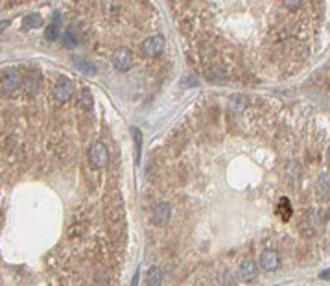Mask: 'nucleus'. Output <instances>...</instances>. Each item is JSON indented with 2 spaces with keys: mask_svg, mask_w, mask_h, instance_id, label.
<instances>
[{
  "mask_svg": "<svg viewBox=\"0 0 330 286\" xmlns=\"http://www.w3.org/2000/svg\"><path fill=\"white\" fill-rule=\"evenodd\" d=\"M22 85V76L17 68H6L0 76V89L6 94H13Z\"/></svg>",
  "mask_w": 330,
  "mask_h": 286,
  "instance_id": "f257e3e1",
  "label": "nucleus"
},
{
  "mask_svg": "<svg viewBox=\"0 0 330 286\" xmlns=\"http://www.w3.org/2000/svg\"><path fill=\"white\" fill-rule=\"evenodd\" d=\"M107 159H109V152H107V146L104 142H94L89 150V163L93 168H102V166L107 165Z\"/></svg>",
  "mask_w": 330,
  "mask_h": 286,
  "instance_id": "f03ea898",
  "label": "nucleus"
},
{
  "mask_svg": "<svg viewBox=\"0 0 330 286\" xmlns=\"http://www.w3.org/2000/svg\"><path fill=\"white\" fill-rule=\"evenodd\" d=\"M164 37L159 35V33H155L151 37H148L146 41L142 43V52L149 57H155V55H159L162 50H164Z\"/></svg>",
  "mask_w": 330,
  "mask_h": 286,
  "instance_id": "7ed1b4c3",
  "label": "nucleus"
},
{
  "mask_svg": "<svg viewBox=\"0 0 330 286\" xmlns=\"http://www.w3.org/2000/svg\"><path fill=\"white\" fill-rule=\"evenodd\" d=\"M41 70L39 68H30L26 72V76L22 78V87L28 94H35L41 87Z\"/></svg>",
  "mask_w": 330,
  "mask_h": 286,
  "instance_id": "20e7f679",
  "label": "nucleus"
},
{
  "mask_svg": "<svg viewBox=\"0 0 330 286\" xmlns=\"http://www.w3.org/2000/svg\"><path fill=\"white\" fill-rule=\"evenodd\" d=\"M133 63V54L129 48H118L115 50V54H113V65H115L116 70L120 72H126Z\"/></svg>",
  "mask_w": 330,
  "mask_h": 286,
  "instance_id": "39448f33",
  "label": "nucleus"
},
{
  "mask_svg": "<svg viewBox=\"0 0 330 286\" xmlns=\"http://www.w3.org/2000/svg\"><path fill=\"white\" fill-rule=\"evenodd\" d=\"M72 93H74V87H72L70 80H66V78H61L59 82L55 83L54 98L57 100V102H61V104L68 102V100H70V96H72Z\"/></svg>",
  "mask_w": 330,
  "mask_h": 286,
  "instance_id": "423d86ee",
  "label": "nucleus"
},
{
  "mask_svg": "<svg viewBox=\"0 0 330 286\" xmlns=\"http://www.w3.org/2000/svg\"><path fill=\"white\" fill-rule=\"evenodd\" d=\"M260 266L264 271H275L281 266V257L275 249H266L260 255Z\"/></svg>",
  "mask_w": 330,
  "mask_h": 286,
  "instance_id": "0eeeda50",
  "label": "nucleus"
},
{
  "mask_svg": "<svg viewBox=\"0 0 330 286\" xmlns=\"http://www.w3.org/2000/svg\"><path fill=\"white\" fill-rule=\"evenodd\" d=\"M238 275L242 281H255L259 277V266L253 260H243L240 268H238Z\"/></svg>",
  "mask_w": 330,
  "mask_h": 286,
  "instance_id": "6e6552de",
  "label": "nucleus"
},
{
  "mask_svg": "<svg viewBox=\"0 0 330 286\" xmlns=\"http://www.w3.org/2000/svg\"><path fill=\"white\" fill-rule=\"evenodd\" d=\"M170 205L168 203H159L155 207V212H153V222L157 226H166L168 222H170Z\"/></svg>",
  "mask_w": 330,
  "mask_h": 286,
  "instance_id": "1a4fd4ad",
  "label": "nucleus"
},
{
  "mask_svg": "<svg viewBox=\"0 0 330 286\" xmlns=\"http://www.w3.org/2000/svg\"><path fill=\"white\" fill-rule=\"evenodd\" d=\"M248 107V96H243V94H232L231 98H229V109L232 113H243Z\"/></svg>",
  "mask_w": 330,
  "mask_h": 286,
  "instance_id": "9d476101",
  "label": "nucleus"
},
{
  "mask_svg": "<svg viewBox=\"0 0 330 286\" xmlns=\"http://www.w3.org/2000/svg\"><path fill=\"white\" fill-rule=\"evenodd\" d=\"M74 65L81 74H87V76H94L96 74V65L93 61L85 59V57H74Z\"/></svg>",
  "mask_w": 330,
  "mask_h": 286,
  "instance_id": "9b49d317",
  "label": "nucleus"
},
{
  "mask_svg": "<svg viewBox=\"0 0 330 286\" xmlns=\"http://www.w3.org/2000/svg\"><path fill=\"white\" fill-rule=\"evenodd\" d=\"M146 284L148 286H162V271L157 266H151L146 273Z\"/></svg>",
  "mask_w": 330,
  "mask_h": 286,
  "instance_id": "f8f14e48",
  "label": "nucleus"
},
{
  "mask_svg": "<svg viewBox=\"0 0 330 286\" xmlns=\"http://www.w3.org/2000/svg\"><path fill=\"white\" fill-rule=\"evenodd\" d=\"M43 24V17L39 15V13H30L22 19V26L28 28V30H33V28H39Z\"/></svg>",
  "mask_w": 330,
  "mask_h": 286,
  "instance_id": "ddd939ff",
  "label": "nucleus"
},
{
  "mask_svg": "<svg viewBox=\"0 0 330 286\" xmlns=\"http://www.w3.org/2000/svg\"><path fill=\"white\" fill-rule=\"evenodd\" d=\"M292 205H290V201H288V198H282L281 203H279V207H277V214L281 216L282 220H290L292 218Z\"/></svg>",
  "mask_w": 330,
  "mask_h": 286,
  "instance_id": "4468645a",
  "label": "nucleus"
},
{
  "mask_svg": "<svg viewBox=\"0 0 330 286\" xmlns=\"http://www.w3.org/2000/svg\"><path fill=\"white\" fill-rule=\"evenodd\" d=\"M57 35H59V15H57V19H54V22L48 26V30L44 33V37H46V41H55Z\"/></svg>",
  "mask_w": 330,
  "mask_h": 286,
  "instance_id": "2eb2a0df",
  "label": "nucleus"
},
{
  "mask_svg": "<svg viewBox=\"0 0 330 286\" xmlns=\"http://www.w3.org/2000/svg\"><path fill=\"white\" fill-rule=\"evenodd\" d=\"M133 140H135V159L140 163V148H142V133L138 131L137 127H133Z\"/></svg>",
  "mask_w": 330,
  "mask_h": 286,
  "instance_id": "dca6fc26",
  "label": "nucleus"
},
{
  "mask_svg": "<svg viewBox=\"0 0 330 286\" xmlns=\"http://www.w3.org/2000/svg\"><path fill=\"white\" fill-rule=\"evenodd\" d=\"M93 96H91V93H83L81 98H79V107L85 111H91L93 109Z\"/></svg>",
  "mask_w": 330,
  "mask_h": 286,
  "instance_id": "f3484780",
  "label": "nucleus"
},
{
  "mask_svg": "<svg viewBox=\"0 0 330 286\" xmlns=\"http://www.w3.org/2000/svg\"><path fill=\"white\" fill-rule=\"evenodd\" d=\"M63 39H65V44L66 46H70V44H76V35H74V30H68V32L63 35Z\"/></svg>",
  "mask_w": 330,
  "mask_h": 286,
  "instance_id": "a211bd4d",
  "label": "nucleus"
},
{
  "mask_svg": "<svg viewBox=\"0 0 330 286\" xmlns=\"http://www.w3.org/2000/svg\"><path fill=\"white\" fill-rule=\"evenodd\" d=\"M284 2V6H286L288 10H295V8H299V6L303 4V0H282Z\"/></svg>",
  "mask_w": 330,
  "mask_h": 286,
  "instance_id": "6ab92c4d",
  "label": "nucleus"
},
{
  "mask_svg": "<svg viewBox=\"0 0 330 286\" xmlns=\"http://www.w3.org/2000/svg\"><path fill=\"white\" fill-rule=\"evenodd\" d=\"M8 26H10V21H0V33L4 32Z\"/></svg>",
  "mask_w": 330,
  "mask_h": 286,
  "instance_id": "aec40b11",
  "label": "nucleus"
},
{
  "mask_svg": "<svg viewBox=\"0 0 330 286\" xmlns=\"http://www.w3.org/2000/svg\"><path fill=\"white\" fill-rule=\"evenodd\" d=\"M138 284V273H135V279H133V284L131 286H137Z\"/></svg>",
  "mask_w": 330,
  "mask_h": 286,
  "instance_id": "412c9836",
  "label": "nucleus"
}]
</instances>
